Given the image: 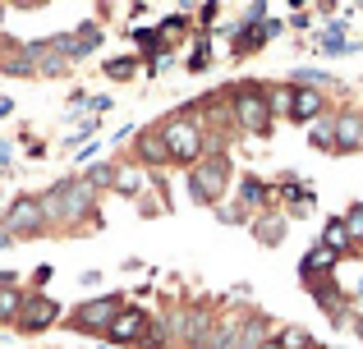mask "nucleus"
I'll return each mask as SVG.
<instances>
[{
	"instance_id": "23",
	"label": "nucleus",
	"mask_w": 363,
	"mask_h": 349,
	"mask_svg": "<svg viewBox=\"0 0 363 349\" xmlns=\"http://www.w3.org/2000/svg\"><path fill=\"white\" fill-rule=\"evenodd\" d=\"M46 280H51V267H37V271H33V285H37V290H42V285H46Z\"/></svg>"
},
{
	"instance_id": "14",
	"label": "nucleus",
	"mask_w": 363,
	"mask_h": 349,
	"mask_svg": "<svg viewBox=\"0 0 363 349\" xmlns=\"http://www.w3.org/2000/svg\"><path fill=\"white\" fill-rule=\"evenodd\" d=\"M240 202L248 207V212H262V207H267V188H262V179H244V184H240Z\"/></svg>"
},
{
	"instance_id": "12",
	"label": "nucleus",
	"mask_w": 363,
	"mask_h": 349,
	"mask_svg": "<svg viewBox=\"0 0 363 349\" xmlns=\"http://www.w3.org/2000/svg\"><path fill=\"white\" fill-rule=\"evenodd\" d=\"M308 143L318 147V152H336V120H318L308 134Z\"/></svg>"
},
{
	"instance_id": "3",
	"label": "nucleus",
	"mask_w": 363,
	"mask_h": 349,
	"mask_svg": "<svg viewBox=\"0 0 363 349\" xmlns=\"http://www.w3.org/2000/svg\"><path fill=\"white\" fill-rule=\"evenodd\" d=\"M225 184H230V161H225V156H207V161H198L194 171H189V188H194V198L203 207H212L216 198L225 193Z\"/></svg>"
},
{
	"instance_id": "20",
	"label": "nucleus",
	"mask_w": 363,
	"mask_h": 349,
	"mask_svg": "<svg viewBox=\"0 0 363 349\" xmlns=\"http://www.w3.org/2000/svg\"><path fill=\"white\" fill-rule=\"evenodd\" d=\"M133 69H138V64H133L129 55H124V60H111V64H106V74H111V79H133Z\"/></svg>"
},
{
	"instance_id": "21",
	"label": "nucleus",
	"mask_w": 363,
	"mask_h": 349,
	"mask_svg": "<svg viewBox=\"0 0 363 349\" xmlns=\"http://www.w3.org/2000/svg\"><path fill=\"white\" fill-rule=\"evenodd\" d=\"M294 79H299V83H313V92H318L322 83H331V79H327L322 69H294Z\"/></svg>"
},
{
	"instance_id": "6",
	"label": "nucleus",
	"mask_w": 363,
	"mask_h": 349,
	"mask_svg": "<svg viewBox=\"0 0 363 349\" xmlns=\"http://www.w3.org/2000/svg\"><path fill=\"white\" fill-rule=\"evenodd\" d=\"M0 225H5L9 239H14V234H42V230H46L42 202H37V198H18V202L5 212V221H0Z\"/></svg>"
},
{
	"instance_id": "10",
	"label": "nucleus",
	"mask_w": 363,
	"mask_h": 349,
	"mask_svg": "<svg viewBox=\"0 0 363 349\" xmlns=\"http://www.w3.org/2000/svg\"><path fill=\"white\" fill-rule=\"evenodd\" d=\"M290 115L294 120H318L322 115V92H313V88L290 92Z\"/></svg>"
},
{
	"instance_id": "1",
	"label": "nucleus",
	"mask_w": 363,
	"mask_h": 349,
	"mask_svg": "<svg viewBox=\"0 0 363 349\" xmlns=\"http://www.w3.org/2000/svg\"><path fill=\"white\" fill-rule=\"evenodd\" d=\"M37 202H42L46 225H83V221H92L97 188H92L83 175H74V179H65V184H51Z\"/></svg>"
},
{
	"instance_id": "16",
	"label": "nucleus",
	"mask_w": 363,
	"mask_h": 349,
	"mask_svg": "<svg viewBox=\"0 0 363 349\" xmlns=\"http://www.w3.org/2000/svg\"><path fill=\"white\" fill-rule=\"evenodd\" d=\"M281 230H285V216H262V221L253 225V234L262 244H276V239H281Z\"/></svg>"
},
{
	"instance_id": "7",
	"label": "nucleus",
	"mask_w": 363,
	"mask_h": 349,
	"mask_svg": "<svg viewBox=\"0 0 363 349\" xmlns=\"http://www.w3.org/2000/svg\"><path fill=\"white\" fill-rule=\"evenodd\" d=\"M60 317V308H55V299H46V294H33V299H23V313H18V326L23 331H46V326Z\"/></svg>"
},
{
	"instance_id": "17",
	"label": "nucleus",
	"mask_w": 363,
	"mask_h": 349,
	"mask_svg": "<svg viewBox=\"0 0 363 349\" xmlns=\"http://www.w3.org/2000/svg\"><path fill=\"white\" fill-rule=\"evenodd\" d=\"M327 248H331V253H345V248H350L345 221H327Z\"/></svg>"
},
{
	"instance_id": "4",
	"label": "nucleus",
	"mask_w": 363,
	"mask_h": 349,
	"mask_svg": "<svg viewBox=\"0 0 363 349\" xmlns=\"http://www.w3.org/2000/svg\"><path fill=\"white\" fill-rule=\"evenodd\" d=\"M235 120L248 129V134H267L272 129V106H267V92L262 88H244L235 97Z\"/></svg>"
},
{
	"instance_id": "13",
	"label": "nucleus",
	"mask_w": 363,
	"mask_h": 349,
	"mask_svg": "<svg viewBox=\"0 0 363 349\" xmlns=\"http://www.w3.org/2000/svg\"><path fill=\"white\" fill-rule=\"evenodd\" d=\"M111 188H116V193H124V198H133L143 188V175L133 171V166H120L116 175H111Z\"/></svg>"
},
{
	"instance_id": "9",
	"label": "nucleus",
	"mask_w": 363,
	"mask_h": 349,
	"mask_svg": "<svg viewBox=\"0 0 363 349\" xmlns=\"http://www.w3.org/2000/svg\"><path fill=\"white\" fill-rule=\"evenodd\" d=\"M336 152H363V115L354 110L336 120Z\"/></svg>"
},
{
	"instance_id": "22",
	"label": "nucleus",
	"mask_w": 363,
	"mask_h": 349,
	"mask_svg": "<svg viewBox=\"0 0 363 349\" xmlns=\"http://www.w3.org/2000/svg\"><path fill=\"white\" fill-rule=\"evenodd\" d=\"M207 60H212V51H207V42H198L194 60H189V69H207Z\"/></svg>"
},
{
	"instance_id": "19",
	"label": "nucleus",
	"mask_w": 363,
	"mask_h": 349,
	"mask_svg": "<svg viewBox=\"0 0 363 349\" xmlns=\"http://www.w3.org/2000/svg\"><path fill=\"white\" fill-rule=\"evenodd\" d=\"M331 262H336V253H331V248H313V253H308V258H303V276H308V271H318V267H322V271H327V267H331Z\"/></svg>"
},
{
	"instance_id": "27",
	"label": "nucleus",
	"mask_w": 363,
	"mask_h": 349,
	"mask_svg": "<svg viewBox=\"0 0 363 349\" xmlns=\"http://www.w3.org/2000/svg\"><path fill=\"white\" fill-rule=\"evenodd\" d=\"M359 336H363V322H359Z\"/></svg>"
},
{
	"instance_id": "8",
	"label": "nucleus",
	"mask_w": 363,
	"mask_h": 349,
	"mask_svg": "<svg viewBox=\"0 0 363 349\" xmlns=\"http://www.w3.org/2000/svg\"><path fill=\"white\" fill-rule=\"evenodd\" d=\"M143 331H147V313H138V308H120V317L106 326V336H111L116 345L143 341Z\"/></svg>"
},
{
	"instance_id": "11",
	"label": "nucleus",
	"mask_w": 363,
	"mask_h": 349,
	"mask_svg": "<svg viewBox=\"0 0 363 349\" xmlns=\"http://www.w3.org/2000/svg\"><path fill=\"white\" fill-rule=\"evenodd\" d=\"M138 156L147 166H161V161H170V152H166V138H161V129L157 134H138Z\"/></svg>"
},
{
	"instance_id": "2",
	"label": "nucleus",
	"mask_w": 363,
	"mask_h": 349,
	"mask_svg": "<svg viewBox=\"0 0 363 349\" xmlns=\"http://www.w3.org/2000/svg\"><path fill=\"white\" fill-rule=\"evenodd\" d=\"M161 138H166V152H170V161H184V166H198V161H203V147H207V138H203V129H198L189 115L170 120V125L161 129Z\"/></svg>"
},
{
	"instance_id": "18",
	"label": "nucleus",
	"mask_w": 363,
	"mask_h": 349,
	"mask_svg": "<svg viewBox=\"0 0 363 349\" xmlns=\"http://www.w3.org/2000/svg\"><path fill=\"white\" fill-rule=\"evenodd\" d=\"M340 221H345V230H350V244H363V202H354Z\"/></svg>"
},
{
	"instance_id": "26",
	"label": "nucleus",
	"mask_w": 363,
	"mask_h": 349,
	"mask_svg": "<svg viewBox=\"0 0 363 349\" xmlns=\"http://www.w3.org/2000/svg\"><path fill=\"white\" fill-rule=\"evenodd\" d=\"M303 349H318V345H303Z\"/></svg>"
},
{
	"instance_id": "25",
	"label": "nucleus",
	"mask_w": 363,
	"mask_h": 349,
	"mask_svg": "<svg viewBox=\"0 0 363 349\" xmlns=\"http://www.w3.org/2000/svg\"><path fill=\"white\" fill-rule=\"evenodd\" d=\"M262 349H281V345H276V341H267V345H262Z\"/></svg>"
},
{
	"instance_id": "5",
	"label": "nucleus",
	"mask_w": 363,
	"mask_h": 349,
	"mask_svg": "<svg viewBox=\"0 0 363 349\" xmlns=\"http://www.w3.org/2000/svg\"><path fill=\"white\" fill-rule=\"evenodd\" d=\"M120 308H124V304H120L116 294H106V299H92V304L74 308L69 326H79V331H106V326L120 317Z\"/></svg>"
},
{
	"instance_id": "15",
	"label": "nucleus",
	"mask_w": 363,
	"mask_h": 349,
	"mask_svg": "<svg viewBox=\"0 0 363 349\" xmlns=\"http://www.w3.org/2000/svg\"><path fill=\"white\" fill-rule=\"evenodd\" d=\"M18 313H23V294L14 285H0V322H14Z\"/></svg>"
},
{
	"instance_id": "24",
	"label": "nucleus",
	"mask_w": 363,
	"mask_h": 349,
	"mask_svg": "<svg viewBox=\"0 0 363 349\" xmlns=\"http://www.w3.org/2000/svg\"><path fill=\"white\" fill-rule=\"evenodd\" d=\"M0 248H9V234H5V225H0Z\"/></svg>"
}]
</instances>
